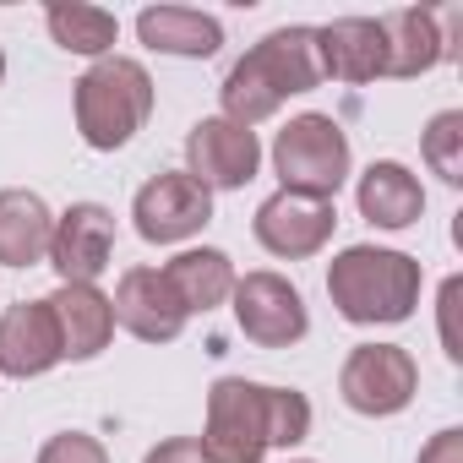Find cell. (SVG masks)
Returning a JSON list of instances; mask_svg holds the SVG:
<instances>
[{
  "mask_svg": "<svg viewBox=\"0 0 463 463\" xmlns=\"http://www.w3.org/2000/svg\"><path fill=\"white\" fill-rule=\"evenodd\" d=\"M322 88V61H317V28H273L262 44H251L235 66H229L218 99L223 120L257 131L273 120L289 99Z\"/></svg>",
  "mask_w": 463,
  "mask_h": 463,
  "instance_id": "cell-1",
  "label": "cell"
},
{
  "mask_svg": "<svg viewBox=\"0 0 463 463\" xmlns=\"http://www.w3.org/2000/svg\"><path fill=\"white\" fill-rule=\"evenodd\" d=\"M425 268L392 246H344L327 262V300L354 327H398L414 317Z\"/></svg>",
  "mask_w": 463,
  "mask_h": 463,
  "instance_id": "cell-2",
  "label": "cell"
},
{
  "mask_svg": "<svg viewBox=\"0 0 463 463\" xmlns=\"http://www.w3.org/2000/svg\"><path fill=\"white\" fill-rule=\"evenodd\" d=\"M153 77L142 61L131 55H104L93 61L82 77H77V93H71V109H77V131L93 153H120L153 115Z\"/></svg>",
  "mask_w": 463,
  "mask_h": 463,
  "instance_id": "cell-3",
  "label": "cell"
},
{
  "mask_svg": "<svg viewBox=\"0 0 463 463\" xmlns=\"http://www.w3.org/2000/svg\"><path fill=\"white\" fill-rule=\"evenodd\" d=\"M354 153H349V131L333 115H295L279 137H273V175L279 191H300V196H322L338 202V191L349 185Z\"/></svg>",
  "mask_w": 463,
  "mask_h": 463,
  "instance_id": "cell-4",
  "label": "cell"
},
{
  "mask_svg": "<svg viewBox=\"0 0 463 463\" xmlns=\"http://www.w3.org/2000/svg\"><path fill=\"white\" fill-rule=\"evenodd\" d=\"M420 365L403 344H354L338 371V398L365 420H392L414 403Z\"/></svg>",
  "mask_w": 463,
  "mask_h": 463,
  "instance_id": "cell-5",
  "label": "cell"
},
{
  "mask_svg": "<svg viewBox=\"0 0 463 463\" xmlns=\"http://www.w3.org/2000/svg\"><path fill=\"white\" fill-rule=\"evenodd\" d=\"M202 463H262L268 425H262V382L218 376L207 392V425L196 436Z\"/></svg>",
  "mask_w": 463,
  "mask_h": 463,
  "instance_id": "cell-6",
  "label": "cell"
},
{
  "mask_svg": "<svg viewBox=\"0 0 463 463\" xmlns=\"http://www.w3.org/2000/svg\"><path fill=\"white\" fill-rule=\"evenodd\" d=\"M131 223L147 246H185L213 223V191L185 169H158L131 196Z\"/></svg>",
  "mask_w": 463,
  "mask_h": 463,
  "instance_id": "cell-7",
  "label": "cell"
},
{
  "mask_svg": "<svg viewBox=\"0 0 463 463\" xmlns=\"http://www.w3.org/2000/svg\"><path fill=\"white\" fill-rule=\"evenodd\" d=\"M229 306H235V327L257 344V349H289L311 333V311H306V295L284 279V273H246L235 279V295H229Z\"/></svg>",
  "mask_w": 463,
  "mask_h": 463,
  "instance_id": "cell-8",
  "label": "cell"
},
{
  "mask_svg": "<svg viewBox=\"0 0 463 463\" xmlns=\"http://www.w3.org/2000/svg\"><path fill=\"white\" fill-rule=\"evenodd\" d=\"M262 169V137L223 120V115H202L185 131V175L202 180L207 191H246Z\"/></svg>",
  "mask_w": 463,
  "mask_h": 463,
  "instance_id": "cell-9",
  "label": "cell"
},
{
  "mask_svg": "<svg viewBox=\"0 0 463 463\" xmlns=\"http://www.w3.org/2000/svg\"><path fill=\"white\" fill-rule=\"evenodd\" d=\"M333 229H338V207L322 196H300V191H273L251 218L257 246L279 262H306V257L327 251Z\"/></svg>",
  "mask_w": 463,
  "mask_h": 463,
  "instance_id": "cell-10",
  "label": "cell"
},
{
  "mask_svg": "<svg viewBox=\"0 0 463 463\" xmlns=\"http://www.w3.org/2000/svg\"><path fill=\"white\" fill-rule=\"evenodd\" d=\"M115 262V213L104 202H71L55 213L50 268L61 284H99Z\"/></svg>",
  "mask_w": 463,
  "mask_h": 463,
  "instance_id": "cell-11",
  "label": "cell"
},
{
  "mask_svg": "<svg viewBox=\"0 0 463 463\" xmlns=\"http://www.w3.org/2000/svg\"><path fill=\"white\" fill-rule=\"evenodd\" d=\"M109 306H115V327H126L142 344H175L185 333V322H191L180 311V300L169 295L158 268H126L115 295H109Z\"/></svg>",
  "mask_w": 463,
  "mask_h": 463,
  "instance_id": "cell-12",
  "label": "cell"
},
{
  "mask_svg": "<svg viewBox=\"0 0 463 463\" xmlns=\"http://www.w3.org/2000/svg\"><path fill=\"white\" fill-rule=\"evenodd\" d=\"M61 333V360H99L115 344V306L99 284H55V295L44 300Z\"/></svg>",
  "mask_w": 463,
  "mask_h": 463,
  "instance_id": "cell-13",
  "label": "cell"
},
{
  "mask_svg": "<svg viewBox=\"0 0 463 463\" xmlns=\"http://www.w3.org/2000/svg\"><path fill=\"white\" fill-rule=\"evenodd\" d=\"M61 365V333L44 300H17L0 311V376L33 382Z\"/></svg>",
  "mask_w": 463,
  "mask_h": 463,
  "instance_id": "cell-14",
  "label": "cell"
},
{
  "mask_svg": "<svg viewBox=\"0 0 463 463\" xmlns=\"http://www.w3.org/2000/svg\"><path fill=\"white\" fill-rule=\"evenodd\" d=\"M317 61H322V82H376L387 77V39H382V17H338L327 28H317Z\"/></svg>",
  "mask_w": 463,
  "mask_h": 463,
  "instance_id": "cell-15",
  "label": "cell"
},
{
  "mask_svg": "<svg viewBox=\"0 0 463 463\" xmlns=\"http://www.w3.org/2000/svg\"><path fill=\"white\" fill-rule=\"evenodd\" d=\"M354 207L371 229H387V235H398V229H414L425 218V185L409 164L398 158H376L360 180H354Z\"/></svg>",
  "mask_w": 463,
  "mask_h": 463,
  "instance_id": "cell-16",
  "label": "cell"
},
{
  "mask_svg": "<svg viewBox=\"0 0 463 463\" xmlns=\"http://www.w3.org/2000/svg\"><path fill=\"white\" fill-rule=\"evenodd\" d=\"M158 273H164V284H169V295L180 300L185 317H207V311L229 306L235 279H241L235 262H229V251H218V246H185Z\"/></svg>",
  "mask_w": 463,
  "mask_h": 463,
  "instance_id": "cell-17",
  "label": "cell"
},
{
  "mask_svg": "<svg viewBox=\"0 0 463 463\" xmlns=\"http://www.w3.org/2000/svg\"><path fill=\"white\" fill-rule=\"evenodd\" d=\"M137 39L153 55L213 61L223 50V23L213 12H196V6H147V12H137Z\"/></svg>",
  "mask_w": 463,
  "mask_h": 463,
  "instance_id": "cell-18",
  "label": "cell"
},
{
  "mask_svg": "<svg viewBox=\"0 0 463 463\" xmlns=\"http://www.w3.org/2000/svg\"><path fill=\"white\" fill-rule=\"evenodd\" d=\"M50 235H55V213L39 191H28V185L0 191V268L50 262Z\"/></svg>",
  "mask_w": 463,
  "mask_h": 463,
  "instance_id": "cell-19",
  "label": "cell"
},
{
  "mask_svg": "<svg viewBox=\"0 0 463 463\" xmlns=\"http://www.w3.org/2000/svg\"><path fill=\"white\" fill-rule=\"evenodd\" d=\"M447 23H452V12L447 17H436V12H387L382 17V39H387V77H425V71H436L447 55H452V44H447Z\"/></svg>",
  "mask_w": 463,
  "mask_h": 463,
  "instance_id": "cell-20",
  "label": "cell"
},
{
  "mask_svg": "<svg viewBox=\"0 0 463 463\" xmlns=\"http://www.w3.org/2000/svg\"><path fill=\"white\" fill-rule=\"evenodd\" d=\"M44 28L66 55H82V61L115 55V39H120V17L104 6H88V0H55V6H44Z\"/></svg>",
  "mask_w": 463,
  "mask_h": 463,
  "instance_id": "cell-21",
  "label": "cell"
},
{
  "mask_svg": "<svg viewBox=\"0 0 463 463\" xmlns=\"http://www.w3.org/2000/svg\"><path fill=\"white\" fill-rule=\"evenodd\" d=\"M420 158L441 185H463V109H441L420 131Z\"/></svg>",
  "mask_w": 463,
  "mask_h": 463,
  "instance_id": "cell-22",
  "label": "cell"
},
{
  "mask_svg": "<svg viewBox=\"0 0 463 463\" xmlns=\"http://www.w3.org/2000/svg\"><path fill=\"white\" fill-rule=\"evenodd\" d=\"M311 398L300 387H268L262 382V425H268V447H300L311 436Z\"/></svg>",
  "mask_w": 463,
  "mask_h": 463,
  "instance_id": "cell-23",
  "label": "cell"
},
{
  "mask_svg": "<svg viewBox=\"0 0 463 463\" xmlns=\"http://www.w3.org/2000/svg\"><path fill=\"white\" fill-rule=\"evenodd\" d=\"M39 463H109V452L88 430H61V436H50L39 447Z\"/></svg>",
  "mask_w": 463,
  "mask_h": 463,
  "instance_id": "cell-24",
  "label": "cell"
},
{
  "mask_svg": "<svg viewBox=\"0 0 463 463\" xmlns=\"http://www.w3.org/2000/svg\"><path fill=\"white\" fill-rule=\"evenodd\" d=\"M414 463H463V430H458V425L436 430V436L420 447V458H414Z\"/></svg>",
  "mask_w": 463,
  "mask_h": 463,
  "instance_id": "cell-25",
  "label": "cell"
},
{
  "mask_svg": "<svg viewBox=\"0 0 463 463\" xmlns=\"http://www.w3.org/2000/svg\"><path fill=\"white\" fill-rule=\"evenodd\" d=\"M142 463H202V447H196V436H169V441L147 447Z\"/></svg>",
  "mask_w": 463,
  "mask_h": 463,
  "instance_id": "cell-26",
  "label": "cell"
},
{
  "mask_svg": "<svg viewBox=\"0 0 463 463\" xmlns=\"http://www.w3.org/2000/svg\"><path fill=\"white\" fill-rule=\"evenodd\" d=\"M458 295H463V284L447 279V284H441V344H447V360L463 354V349H458V333H452V306H458Z\"/></svg>",
  "mask_w": 463,
  "mask_h": 463,
  "instance_id": "cell-27",
  "label": "cell"
},
{
  "mask_svg": "<svg viewBox=\"0 0 463 463\" xmlns=\"http://www.w3.org/2000/svg\"><path fill=\"white\" fill-rule=\"evenodd\" d=\"M0 82H6V50H0Z\"/></svg>",
  "mask_w": 463,
  "mask_h": 463,
  "instance_id": "cell-28",
  "label": "cell"
},
{
  "mask_svg": "<svg viewBox=\"0 0 463 463\" xmlns=\"http://www.w3.org/2000/svg\"><path fill=\"white\" fill-rule=\"evenodd\" d=\"M289 463H311V458H289Z\"/></svg>",
  "mask_w": 463,
  "mask_h": 463,
  "instance_id": "cell-29",
  "label": "cell"
}]
</instances>
